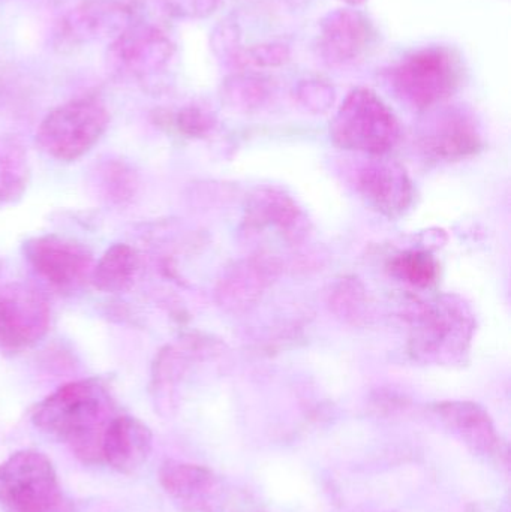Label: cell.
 Segmentation results:
<instances>
[{"label": "cell", "mask_w": 511, "mask_h": 512, "mask_svg": "<svg viewBox=\"0 0 511 512\" xmlns=\"http://www.w3.org/2000/svg\"><path fill=\"white\" fill-rule=\"evenodd\" d=\"M113 400L98 378L68 382L36 403L30 420L36 429L69 445L87 465L104 463L102 439L113 418Z\"/></svg>", "instance_id": "obj_1"}, {"label": "cell", "mask_w": 511, "mask_h": 512, "mask_svg": "<svg viewBox=\"0 0 511 512\" xmlns=\"http://www.w3.org/2000/svg\"><path fill=\"white\" fill-rule=\"evenodd\" d=\"M390 89L414 110L429 111L452 98L464 81V63L453 48L414 51L386 72Z\"/></svg>", "instance_id": "obj_2"}, {"label": "cell", "mask_w": 511, "mask_h": 512, "mask_svg": "<svg viewBox=\"0 0 511 512\" xmlns=\"http://www.w3.org/2000/svg\"><path fill=\"white\" fill-rule=\"evenodd\" d=\"M3 512H74L51 460L38 450L15 451L0 463Z\"/></svg>", "instance_id": "obj_3"}, {"label": "cell", "mask_w": 511, "mask_h": 512, "mask_svg": "<svg viewBox=\"0 0 511 512\" xmlns=\"http://www.w3.org/2000/svg\"><path fill=\"white\" fill-rule=\"evenodd\" d=\"M330 135L342 149L383 156L399 143L402 129L398 117L374 90L357 87L333 117Z\"/></svg>", "instance_id": "obj_4"}, {"label": "cell", "mask_w": 511, "mask_h": 512, "mask_svg": "<svg viewBox=\"0 0 511 512\" xmlns=\"http://www.w3.org/2000/svg\"><path fill=\"white\" fill-rule=\"evenodd\" d=\"M108 125L107 105L95 96H83L51 110L42 119L36 140L50 158L74 162L98 144Z\"/></svg>", "instance_id": "obj_5"}, {"label": "cell", "mask_w": 511, "mask_h": 512, "mask_svg": "<svg viewBox=\"0 0 511 512\" xmlns=\"http://www.w3.org/2000/svg\"><path fill=\"white\" fill-rule=\"evenodd\" d=\"M174 59L173 39L158 26L138 20L111 39L105 51V65L114 78L143 86L165 77Z\"/></svg>", "instance_id": "obj_6"}, {"label": "cell", "mask_w": 511, "mask_h": 512, "mask_svg": "<svg viewBox=\"0 0 511 512\" xmlns=\"http://www.w3.org/2000/svg\"><path fill=\"white\" fill-rule=\"evenodd\" d=\"M134 21V0H81L57 18L51 45L60 53H68L102 39L111 41Z\"/></svg>", "instance_id": "obj_7"}, {"label": "cell", "mask_w": 511, "mask_h": 512, "mask_svg": "<svg viewBox=\"0 0 511 512\" xmlns=\"http://www.w3.org/2000/svg\"><path fill=\"white\" fill-rule=\"evenodd\" d=\"M50 324V304L38 288L21 282L0 285V349L27 351L47 336Z\"/></svg>", "instance_id": "obj_8"}, {"label": "cell", "mask_w": 511, "mask_h": 512, "mask_svg": "<svg viewBox=\"0 0 511 512\" xmlns=\"http://www.w3.org/2000/svg\"><path fill=\"white\" fill-rule=\"evenodd\" d=\"M411 352L417 358H441L462 354L470 339L471 318L464 304L452 297L419 304L413 316Z\"/></svg>", "instance_id": "obj_9"}, {"label": "cell", "mask_w": 511, "mask_h": 512, "mask_svg": "<svg viewBox=\"0 0 511 512\" xmlns=\"http://www.w3.org/2000/svg\"><path fill=\"white\" fill-rule=\"evenodd\" d=\"M23 254L33 270L60 291H74L90 282L93 255L83 243L57 234L32 237Z\"/></svg>", "instance_id": "obj_10"}, {"label": "cell", "mask_w": 511, "mask_h": 512, "mask_svg": "<svg viewBox=\"0 0 511 512\" xmlns=\"http://www.w3.org/2000/svg\"><path fill=\"white\" fill-rule=\"evenodd\" d=\"M377 32L368 17L354 9H336L321 20L317 53L330 68L356 65L374 45Z\"/></svg>", "instance_id": "obj_11"}, {"label": "cell", "mask_w": 511, "mask_h": 512, "mask_svg": "<svg viewBox=\"0 0 511 512\" xmlns=\"http://www.w3.org/2000/svg\"><path fill=\"white\" fill-rule=\"evenodd\" d=\"M420 147L432 158L455 161L479 152L482 137L473 117L458 108H449L429 120L420 135Z\"/></svg>", "instance_id": "obj_12"}, {"label": "cell", "mask_w": 511, "mask_h": 512, "mask_svg": "<svg viewBox=\"0 0 511 512\" xmlns=\"http://www.w3.org/2000/svg\"><path fill=\"white\" fill-rule=\"evenodd\" d=\"M359 191L387 218H398L413 203V182L398 162L375 161L359 174Z\"/></svg>", "instance_id": "obj_13"}, {"label": "cell", "mask_w": 511, "mask_h": 512, "mask_svg": "<svg viewBox=\"0 0 511 512\" xmlns=\"http://www.w3.org/2000/svg\"><path fill=\"white\" fill-rule=\"evenodd\" d=\"M152 451V432L132 415H114L102 439V459L123 475L140 471Z\"/></svg>", "instance_id": "obj_14"}, {"label": "cell", "mask_w": 511, "mask_h": 512, "mask_svg": "<svg viewBox=\"0 0 511 512\" xmlns=\"http://www.w3.org/2000/svg\"><path fill=\"white\" fill-rule=\"evenodd\" d=\"M278 271V259L270 255L252 256L239 262L219 282V303L230 312H246L257 304Z\"/></svg>", "instance_id": "obj_15"}, {"label": "cell", "mask_w": 511, "mask_h": 512, "mask_svg": "<svg viewBox=\"0 0 511 512\" xmlns=\"http://www.w3.org/2000/svg\"><path fill=\"white\" fill-rule=\"evenodd\" d=\"M246 224L254 230L273 228L291 242L305 239L308 219L293 198L278 189H258L246 206Z\"/></svg>", "instance_id": "obj_16"}, {"label": "cell", "mask_w": 511, "mask_h": 512, "mask_svg": "<svg viewBox=\"0 0 511 512\" xmlns=\"http://www.w3.org/2000/svg\"><path fill=\"white\" fill-rule=\"evenodd\" d=\"M258 481L272 501L282 505L311 501L315 487L303 466L284 457H273L261 463Z\"/></svg>", "instance_id": "obj_17"}, {"label": "cell", "mask_w": 511, "mask_h": 512, "mask_svg": "<svg viewBox=\"0 0 511 512\" xmlns=\"http://www.w3.org/2000/svg\"><path fill=\"white\" fill-rule=\"evenodd\" d=\"M140 268V254L132 246L116 243L93 265L90 282L105 294H120L134 286Z\"/></svg>", "instance_id": "obj_18"}, {"label": "cell", "mask_w": 511, "mask_h": 512, "mask_svg": "<svg viewBox=\"0 0 511 512\" xmlns=\"http://www.w3.org/2000/svg\"><path fill=\"white\" fill-rule=\"evenodd\" d=\"M30 161L17 135H0V206L17 203L29 188Z\"/></svg>", "instance_id": "obj_19"}, {"label": "cell", "mask_w": 511, "mask_h": 512, "mask_svg": "<svg viewBox=\"0 0 511 512\" xmlns=\"http://www.w3.org/2000/svg\"><path fill=\"white\" fill-rule=\"evenodd\" d=\"M222 101L237 111L258 110L270 96L266 78L251 72H237L225 78L221 89Z\"/></svg>", "instance_id": "obj_20"}, {"label": "cell", "mask_w": 511, "mask_h": 512, "mask_svg": "<svg viewBox=\"0 0 511 512\" xmlns=\"http://www.w3.org/2000/svg\"><path fill=\"white\" fill-rule=\"evenodd\" d=\"M290 57L288 45L282 42H267L240 48L230 65L248 72L254 69H272L284 66L290 62Z\"/></svg>", "instance_id": "obj_21"}, {"label": "cell", "mask_w": 511, "mask_h": 512, "mask_svg": "<svg viewBox=\"0 0 511 512\" xmlns=\"http://www.w3.org/2000/svg\"><path fill=\"white\" fill-rule=\"evenodd\" d=\"M98 182L104 197L113 203H125L137 191V177L125 162H105L98 170Z\"/></svg>", "instance_id": "obj_22"}, {"label": "cell", "mask_w": 511, "mask_h": 512, "mask_svg": "<svg viewBox=\"0 0 511 512\" xmlns=\"http://www.w3.org/2000/svg\"><path fill=\"white\" fill-rule=\"evenodd\" d=\"M390 267L399 279L419 288H428L438 276L437 261L428 252H405L393 259Z\"/></svg>", "instance_id": "obj_23"}, {"label": "cell", "mask_w": 511, "mask_h": 512, "mask_svg": "<svg viewBox=\"0 0 511 512\" xmlns=\"http://www.w3.org/2000/svg\"><path fill=\"white\" fill-rule=\"evenodd\" d=\"M330 303L336 315L353 324L362 321L368 312V295L362 283L356 279H342L333 292Z\"/></svg>", "instance_id": "obj_24"}, {"label": "cell", "mask_w": 511, "mask_h": 512, "mask_svg": "<svg viewBox=\"0 0 511 512\" xmlns=\"http://www.w3.org/2000/svg\"><path fill=\"white\" fill-rule=\"evenodd\" d=\"M159 123L176 129L185 137L197 138L209 134L215 126V116L197 105H189L174 114H159Z\"/></svg>", "instance_id": "obj_25"}, {"label": "cell", "mask_w": 511, "mask_h": 512, "mask_svg": "<svg viewBox=\"0 0 511 512\" xmlns=\"http://www.w3.org/2000/svg\"><path fill=\"white\" fill-rule=\"evenodd\" d=\"M296 98L305 110L311 113L321 114L330 110L335 102L336 93L333 86L323 80L300 81L296 87Z\"/></svg>", "instance_id": "obj_26"}, {"label": "cell", "mask_w": 511, "mask_h": 512, "mask_svg": "<svg viewBox=\"0 0 511 512\" xmlns=\"http://www.w3.org/2000/svg\"><path fill=\"white\" fill-rule=\"evenodd\" d=\"M210 48L219 60L230 65L237 51L242 48V32L239 24L231 18H225L213 29L210 36Z\"/></svg>", "instance_id": "obj_27"}, {"label": "cell", "mask_w": 511, "mask_h": 512, "mask_svg": "<svg viewBox=\"0 0 511 512\" xmlns=\"http://www.w3.org/2000/svg\"><path fill=\"white\" fill-rule=\"evenodd\" d=\"M221 0H158L165 14L182 20L207 18L218 9Z\"/></svg>", "instance_id": "obj_28"}, {"label": "cell", "mask_w": 511, "mask_h": 512, "mask_svg": "<svg viewBox=\"0 0 511 512\" xmlns=\"http://www.w3.org/2000/svg\"><path fill=\"white\" fill-rule=\"evenodd\" d=\"M287 8H290L291 11H299V9L306 8V6L311 3V0H282Z\"/></svg>", "instance_id": "obj_29"}, {"label": "cell", "mask_w": 511, "mask_h": 512, "mask_svg": "<svg viewBox=\"0 0 511 512\" xmlns=\"http://www.w3.org/2000/svg\"><path fill=\"white\" fill-rule=\"evenodd\" d=\"M341 2L347 3V5H360V3H365L366 0H341Z\"/></svg>", "instance_id": "obj_30"}, {"label": "cell", "mask_w": 511, "mask_h": 512, "mask_svg": "<svg viewBox=\"0 0 511 512\" xmlns=\"http://www.w3.org/2000/svg\"><path fill=\"white\" fill-rule=\"evenodd\" d=\"M2 267H3V264H2V261H0V273H2Z\"/></svg>", "instance_id": "obj_31"}]
</instances>
